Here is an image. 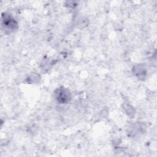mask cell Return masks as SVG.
Masks as SVG:
<instances>
[{
	"instance_id": "1",
	"label": "cell",
	"mask_w": 157,
	"mask_h": 157,
	"mask_svg": "<svg viewBox=\"0 0 157 157\" xmlns=\"http://www.w3.org/2000/svg\"><path fill=\"white\" fill-rule=\"evenodd\" d=\"M56 98L58 102L61 103H66L71 99L69 91L64 88H58L56 92Z\"/></svg>"
},
{
	"instance_id": "2",
	"label": "cell",
	"mask_w": 157,
	"mask_h": 157,
	"mask_svg": "<svg viewBox=\"0 0 157 157\" xmlns=\"http://www.w3.org/2000/svg\"><path fill=\"white\" fill-rule=\"evenodd\" d=\"M2 20L3 21V24L6 28H8L9 29H13L15 28V26H17V23L9 15H2Z\"/></svg>"
}]
</instances>
